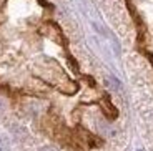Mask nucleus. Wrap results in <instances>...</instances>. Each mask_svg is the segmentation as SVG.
<instances>
[{
    "mask_svg": "<svg viewBox=\"0 0 153 151\" xmlns=\"http://www.w3.org/2000/svg\"><path fill=\"white\" fill-rule=\"evenodd\" d=\"M107 85L110 88H113V90H120V81H118V80H115V78H108L107 80Z\"/></svg>",
    "mask_w": 153,
    "mask_h": 151,
    "instance_id": "obj_1",
    "label": "nucleus"
},
{
    "mask_svg": "<svg viewBox=\"0 0 153 151\" xmlns=\"http://www.w3.org/2000/svg\"><path fill=\"white\" fill-rule=\"evenodd\" d=\"M40 151H57L55 148H52V146H45V148H42Z\"/></svg>",
    "mask_w": 153,
    "mask_h": 151,
    "instance_id": "obj_3",
    "label": "nucleus"
},
{
    "mask_svg": "<svg viewBox=\"0 0 153 151\" xmlns=\"http://www.w3.org/2000/svg\"><path fill=\"white\" fill-rule=\"evenodd\" d=\"M4 111H5V103L2 101V100H0V115L4 113Z\"/></svg>",
    "mask_w": 153,
    "mask_h": 151,
    "instance_id": "obj_2",
    "label": "nucleus"
}]
</instances>
